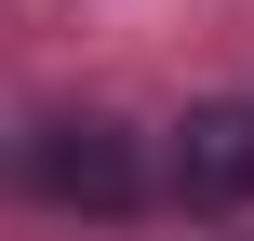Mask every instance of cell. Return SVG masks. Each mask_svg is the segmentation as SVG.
<instances>
[{
    "label": "cell",
    "instance_id": "7a4b0ae2",
    "mask_svg": "<svg viewBox=\"0 0 254 241\" xmlns=\"http://www.w3.org/2000/svg\"><path fill=\"white\" fill-rule=\"evenodd\" d=\"M174 201H201V215H241L254 201V107H188L174 121Z\"/></svg>",
    "mask_w": 254,
    "mask_h": 241
},
{
    "label": "cell",
    "instance_id": "6da1fadb",
    "mask_svg": "<svg viewBox=\"0 0 254 241\" xmlns=\"http://www.w3.org/2000/svg\"><path fill=\"white\" fill-rule=\"evenodd\" d=\"M27 174H40V201H80V215H121L147 174H134V148L107 134V121H54V134H27Z\"/></svg>",
    "mask_w": 254,
    "mask_h": 241
}]
</instances>
